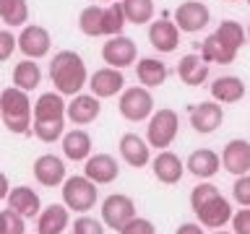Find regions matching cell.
<instances>
[{"label":"cell","mask_w":250,"mask_h":234,"mask_svg":"<svg viewBox=\"0 0 250 234\" xmlns=\"http://www.w3.org/2000/svg\"><path fill=\"white\" fill-rule=\"evenodd\" d=\"M211 97L219 104H234L245 97V83L237 76H219L214 83H211Z\"/></svg>","instance_id":"cell-26"},{"label":"cell","mask_w":250,"mask_h":234,"mask_svg":"<svg viewBox=\"0 0 250 234\" xmlns=\"http://www.w3.org/2000/svg\"><path fill=\"white\" fill-rule=\"evenodd\" d=\"M102 19H104V8L99 5H86L78 16V29L86 37H104L102 34Z\"/></svg>","instance_id":"cell-31"},{"label":"cell","mask_w":250,"mask_h":234,"mask_svg":"<svg viewBox=\"0 0 250 234\" xmlns=\"http://www.w3.org/2000/svg\"><path fill=\"white\" fill-rule=\"evenodd\" d=\"M245 31H248V39H250V23H248V29H245Z\"/></svg>","instance_id":"cell-45"},{"label":"cell","mask_w":250,"mask_h":234,"mask_svg":"<svg viewBox=\"0 0 250 234\" xmlns=\"http://www.w3.org/2000/svg\"><path fill=\"white\" fill-rule=\"evenodd\" d=\"M136 76L146 89H154V86H162L164 81H167L169 70L162 60H156V58H141L136 62Z\"/></svg>","instance_id":"cell-27"},{"label":"cell","mask_w":250,"mask_h":234,"mask_svg":"<svg viewBox=\"0 0 250 234\" xmlns=\"http://www.w3.org/2000/svg\"><path fill=\"white\" fill-rule=\"evenodd\" d=\"M97 200H99V190L86 175L65 177V182H62V203H65L68 211L89 214L97 206Z\"/></svg>","instance_id":"cell-3"},{"label":"cell","mask_w":250,"mask_h":234,"mask_svg":"<svg viewBox=\"0 0 250 234\" xmlns=\"http://www.w3.org/2000/svg\"><path fill=\"white\" fill-rule=\"evenodd\" d=\"M117 234H156V229H154V224L148 221V218H141V216H133L128 224L123 226Z\"/></svg>","instance_id":"cell-40"},{"label":"cell","mask_w":250,"mask_h":234,"mask_svg":"<svg viewBox=\"0 0 250 234\" xmlns=\"http://www.w3.org/2000/svg\"><path fill=\"white\" fill-rule=\"evenodd\" d=\"M8 193H11V182H8L5 172H0V200L8 198Z\"/></svg>","instance_id":"cell-44"},{"label":"cell","mask_w":250,"mask_h":234,"mask_svg":"<svg viewBox=\"0 0 250 234\" xmlns=\"http://www.w3.org/2000/svg\"><path fill=\"white\" fill-rule=\"evenodd\" d=\"M39 81H42V70H39V65L34 60L23 58L21 62H16V68H13V86L16 89L29 94L39 86Z\"/></svg>","instance_id":"cell-28"},{"label":"cell","mask_w":250,"mask_h":234,"mask_svg":"<svg viewBox=\"0 0 250 234\" xmlns=\"http://www.w3.org/2000/svg\"><path fill=\"white\" fill-rule=\"evenodd\" d=\"M120 8L128 23H148L154 19V0H120Z\"/></svg>","instance_id":"cell-30"},{"label":"cell","mask_w":250,"mask_h":234,"mask_svg":"<svg viewBox=\"0 0 250 234\" xmlns=\"http://www.w3.org/2000/svg\"><path fill=\"white\" fill-rule=\"evenodd\" d=\"M83 175L89 177L94 185H109L117 179V175H120V164H117V159L109 154H91L89 159H86Z\"/></svg>","instance_id":"cell-12"},{"label":"cell","mask_w":250,"mask_h":234,"mask_svg":"<svg viewBox=\"0 0 250 234\" xmlns=\"http://www.w3.org/2000/svg\"><path fill=\"white\" fill-rule=\"evenodd\" d=\"M151 169H154V177L159 179L162 185H177L180 179H183L185 164H183V159H180L175 151L164 148V151H159V154L154 156Z\"/></svg>","instance_id":"cell-18"},{"label":"cell","mask_w":250,"mask_h":234,"mask_svg":"<svg viewBox=\"0 0 250 234\" xmlns=\"http://www.w3.org/2000/svg\"><path fill=\"white\" fill-rule=\"evenodd\" d=\"M23 216H19L13 208L0 211V234H23Z\"/></svg>","instance_id":"cell-36"},{"label":"cell","mask_w":250,"mask_h":234,"mask_svg":"<svg viewBox=\"0 0 250 234\" xmlns=\"http://www.w3.org/2000/svg\"><path fill=\"white\" fill-rule=\"evenodd\" d=\"M70 234H104V224L99 221V218H94L89 214H81L73 221V229Z\"/></svg>","instance_id":"cell-37"},{"label":"cell","mask_w":250,"mask_h":234,"mask_svg":"<svg viewBox=\"0 0 250 234\" xmlns=\"http://www.w3.org/2000/svg\"><path fill=\"white\" fill-rule=\"evenodd\" d=\"M229 3H232V0H229Z\"/></svg>","instance_id":"cell-48"},{"label":"cell","mask_w":250,"mask_h":234,"mask_svg":"<svg viewBox=\"0 0 250 234\" xmlns=\"http://www.w3.org/2000/svg\"><path fill=\"white\" fill-rule=\"evenodd\" d=\"M219 169H222V156L211 148H198L188 156V172L198 179H211Z\"/></svg>","instance_id":"cell-22"},{"label":"cell","mask_w":250,"mask_h":234,"mask_svg":"<svg viewBox=\"0 0 250 234\" xmlns=\"http://www.w3.org/2000/svg\"><path fill=\"white\" fill-rule=\"evenodd\" d=\"M211 21V11L206 3L201 0H185L183 5H177L175 11V23L180 31H188V34H195V31L206 29Z\"/></svg>","instance_id":"cell-9"},{"label":"cell","mask_w":250,"mask_h":234,"mask_svg":"<svg viewBox=\"0 0 250 234\" xmlns=\"http://www.w3.org/2000/svg\"><path fill=\"white\" fill-rule=\"evenodd\" d=\"M0 19H3L8 26H23L29 19L26 0H0Z\"/></svg>","instance_id":"cell-32"},{"label":"cell","mask_w":250,"mask_h":234,"mask_svg":"<svg viewBox=\"0 0 250 234\" xmlns=\"http://www.w3.org/2000/svg\"><path fill=\"white\" fill-rule=\"evenodd\" d=\"M195 216H198V224L201 226H208V229H222L224 224L232 221V206H229V200L219 193L211 200L203 203V206L195 211Z\"/></svg>","instance_id":"cell-11"},{"label":"cell","mask_w":250,"mask_h":234,"mask_svg":"<svg viewBox=\"0 0 250 234\" xmlns=\"http://www.w3.org/2000/svg\"><path fill=\"white\" fill-rule=\"evenodd\" d=\"M19 50V44H16V37L11 34V31H0V62L11 60V55Z\"/></svg>","instance_id":"cell-41"},{"label":"cell","mask_w":250,"mask_h":234,"mask_svg":"<svg viewBox=\"0 0 250 234\" xmlns=\"http://www.w3.org/2000/svg\"><path fill=\"white\" fill-rule=\"evenodd\" d=\"M232 198L240 203L242 208H250V175H242L234 179L232 185Z\"/></svg>","instance_id":"cell-39"},{"label":"cell","mask_w":250,"mask_h":234,"mask_svg":"<svg viewBox=\"0 0 250 234\" xmlns=\"http://www.w3.org/2000/svg\"><path fill=\"white\" fill-rule=\"evenodd\" d=\"M234 55H237V52H234L232 47H227L216 34H208L206 39H203V44H201V58L206 60V62L229 65V62H234Z\"/></svg>","instance_id":"cell-29"},{"label":"cell","mask_w":250,"mask_h":234,"mask_svg":"<svg viewBox=\"0 0 250 234\" xmlns=\"http://www.w3.org/2000/svg\"><path fill=\"white\" fill-rule=\"evenodd\" d=\"M99 211H102V224H104L107 229L120 232L123 226L136 216V203H133V198H128V195H123V193H112L104 198Z\"/></svg>","instance_id":"cell-6"},{"label":"cell","mask_w":250,"mask_h":234,"mask_svg":"<svg viewBox=\"0 0 250 234\" xmlns=\"http://www.w3.org/2000/svg\"><path fill=\"white\" fill-rule=\"evenodd\" d=\"M117 112L128 122H144L146 117L154 115V97L148 94L146 86H128L120 91Z\"/></svg>","instance_id":"cell-5"},{"label":"cell","mask_w":250,"mask_h":234,"mask_svg":"<svg viewBox=\"0 0 250 234\" xmlns=\"http://www.w3.org/2000/svg\"><path fill=\"white\" fill-rule=\"evenodd\" d=\"M148 42H151V47L159 52H175L177 44H180L177 23L169 21L167 13H164L159 21H151V26H148Z\"/></svg>","instance_id":"cell-16"},{"label":"cell","mask_w":250,"mask_h":234,"mask_svg":"<svg viewBox=\"0 0 250 234\" xmlns=\"http://www.w3.org/2000/svg\"><path fill=\"white\" fill-rule=\"evenodd\" d=\"M50 81L55 86V91L62 94V97L81 94L83 83H89V73H86L83 58L73 50H60L50 60Z\"/></svg>","instance_id":"cell-1"},{"label":"cell","mask_w":250,"mask_h":234,"mask_svg":"<svg viewBox=\"0 0 250 234\" xmlns=\"http://www.w3.org/2000/svg\"><path fill=\"white\" fill-rule=\"evenodd\" d=\"M117 148H120V156L128 167L141 169L151 161V146H148L138 133H125L120 138V143H117Z\"/></svg>","instance_id":"cell-19"},{"label":"cell","mask_w":250,"mask_h":234,"mask_svg":"<svg viewBox=\"0 0 250 234\" xmlns=\"http://www.w3.org/2000/svg\"><path fill=\"white\" fill-rule=\"evenodd\" d=\"M232 234H250V208H240L232 214Z\"/></svg>","instance_id":"cell-42"},{"label":"cell","mask_w":250,"mask_h":234,"mask_svg":"<svg viewBox=\"0 0 250 234\" xmlns=\"http://www.w3.org/2000/svg\"><path fill=\"white\" fill-rule=\"evenodd\" d=\"M214 34L222 39V42L227 44V47H232L234 52L240 50L242 44H245V39H248V31L240 26L237 21H222L219 23V29L214 31Z\"/></svg>","instance_id":"cell-33"},{"label":"cell","mask_w":250,"mask_h":234,"mask_svg":"<svg viewBox=\"0 0 250 234\" xmlns=\"http://www.w3.org/2000/svg\"><path fill=\"white\" fill-rule=\"evenodd\" d=\"M222 167L234 177H242L250 172V143L245 138H234L222 151Z\"/></svg>","instance_id":"cell-13"},{"label":"cell","mask_w":250,"mask_h":234,"mask_svg":"<svg viewBox=\"0 0 250 234\" xmlns=\"http://www.w3.org/2000/svg\"><path fill=\"white\" fill-rule=\"evenodd\" d=\"M222 120H224V112L219 101H201V104H195L190 109V125L201 136H208V133L219 130Z\"/></svg>","instance_id":"cell-17"},{"label":"cell","mask_w":250,"mask_h":234,"mask_svg":"<svg viewBox=\"0 0 250 234\" xmlns=\"http://www.w3.org/2000/svg\"><path fill=\"white\" fill-rule=\"evenodd\" d=\"M16 44H19V50H21L23 58L37 60V58H44V55L50 52L52 37H50V31H47L44 26L26 23V26L21 29V34L16 37Z\"/></svg>","instance_id":"cell-8"},{"label":"cell","mask_w":250,"mask_h":234,"mask_svg":"<svg viewBox=\"0 0 250 234\" xmlns=\"http://www.w3.org/2000/svg\"><path fill=\"white\" fill-rule=\"evenodd\" d=\"M62 125L65 120H47V122H31V133L44 140V143H55L60 136H62Z\"/></svg>","instance_id":"cell-35"},{"label":"cell","mask_w":250,"mask_h":234,"mask_svg":"<svg viewBox=\"0 0 250 234\" xmlns=\"http://www.w3.org/2000/svg\"><path fill=\"white\" fill-rule=\"evenodd\" d=\"M214 195H219V187H216V185H211V182L195 185V187H193V193H190V208H193V211H198L203 203L211 200Z\"/></svg>","instance_id":"cell-38"},{"label":"cell","mask_w":250,"mask_h":234,"mask_svg":"<svg viewBox=\"0 0 250 234\" xmlns=\"http://www.w3.org/2000/svg\"><path fill=\"white\" fill-rule=\"evenodd\" d=\"M34 179L42 187H58L65 182V164L55 154H42L34 159Z\"/></svg>","instance_id":"cell-14"},{"label":"cell","mask_w":250,"mask_h":234,"mask_svg":"<svg viewBox=\"0 0 250 234\" xmlns=\"http://www.w3.org/2000/svg\"><path fill=\"white\" fill-rule=\"evenodd\" d=\"M177 76L185 86H201V83H206V78H208V62L195 52L185 55V58L177 62Z\"/></svg>","instance_id":"cell-25"},{"label":"cell","mask_w":250,"mask_h":234,"mask_svg":"<svg viewBox=\"0 0 250 234\" xmlns=\"http://www.w3.org/2000/svg\"><path fill=\"white\" fill-rule=\"evenodd\" d=\"M8 208H13L19 216L23 218H34L39 216V208H42V200H39L37 190H31L26 185H19V187H11L8 193Z\"/></svg>","instance_id":"cell-20"},{"label":"cell","mask_w":250,"mask_h":234,"mask_svg":"<svg viewBox=\"0 0 250 234\" xmlns=\"http://www.w3.org/2000/svg\"><path fill=\"white\" fill-rule=\"evenodd\" d=\"M102 60L107 62L109 68H128L138 60V47L130 37H109L104 44H102Z\"/></svg>","instance_id":"cell-7"},{"label":"cell","mask_w":250,"mask_h":234,"mask_svg":"<svg viewBox=\"0 0 250 234\" xmlns=\"http://www.w3.org/2000/svg\"><path fill=\"white\" fill-rule=\"evenodd\" d=\"M248 5H250V0H248Z\"/></svg>","instance_id":"cell-47"},{"label":"cell","mask_w":250,"mask_h":234,"mask_svg":"<svg viewBox=\"0 0 250 234\" xmlns=\"http://www.w3.org/2000/svg\"><path fill=\"white\" fill-rule=\"evenodd\" d=\"M31 122H47V120H65V101L62 94L47 91L37 99V104L31 107Z\"/></svg>","instance_id":"cell-21"},{"label":"cell","mask_w":250,"mask_h":234,"mask_svg":"<svg viewBox=\"0 0 250 234\" xmlns=\"http://www.w3.org/2000/svg\"><path fill=\"white\" fill-rule=\"evenodd\" d=\"M89 89L97 99H109V97H117L123 89H125V76L120 68H99L94 70L91 78H89Z\"/></svg>","instance_id":"cell-10"},{"label":"cell","mask_w":250,"mask_h":234,"mask_svg":"<svg viewBox=\"0 0 250 234\" xmlns=\"http://www.w3.org/2000/svg\"><path fill=\"white\" fill-rule=\"evenodd\" d=\"M177 130H180V117L175 109L164 107V109H156V112L148 117V128H146V143L151 148H159L164 151L167 146H172V140L177 138Z\"/></svg>","instance_id":"cell-4"},{"label":"cell","mask_w":250,"mask_h":234,"mask_svg":"<svg viewBox=\"0 0 250 234\" xmlns=\"http://www.w3.org/2000/svg\"><path fill=\"white\" fill-rule=\"evenodd\" d=\"M125 29V13L120 8V0H115L109 8H104V19H102V34L104 37H117Z\"/></svg>","instance_id":"cell-34"},{"label":"cell","mask_w":250,"mask_h":234,"mask_svg":"<svg viewBox=\"0 0 250 234\" xmlns=\"http://www.w3.org/2000/svg\"><path fill=\"white\" fill-rule=\"evenodd\" d=\"M99 112H102V104L94 94H76L65 104V117L73 125H89L99 117Z\"/></svg>","instance_id":"cell-15"},{"label":"cell","mask_w":250,"mask_h":234,"mask_svg":"<svg viewBox=\"0 0 250 234\" xmlns=\"http://www.w3.org/2000/svg\"><path fill=\"white\" fill-rule=\"evenodd\" d=\"M214 234H232V232H214Z\"/></svg>","instance_id":"cell-46"},{"label":"cell","mask_w":250,"mask_h":234,"mask_svg":"<svg viewBox=\"0 0 250 234\" xmlns=\"http://www.w3.org/2000/svg\"><path fill=\"white\" fill-rule=\"evenodd\" d=\"M31 101L29 94L16 89V86H8V89L0 91V117H3V125L16 136H26L31 133Z\"/></svg>","instance_id":"cell-2"},{"label":"cell","mask_w":250,"mask_h":234,"mask_svg":"<svg viewBox=\"0 0 250 234\" xmlns=\"http://www.w3.org/2000/svg\"><path fill=\"white\" fill-rule=\"evenodd\" d=\"M68 229L65 203H52L37 216V234H62Z\"/></svg>","instance_id":"cell-23"},{"label":"cell","mask_w":250,"mask_h":234,"mask_svg":"<svg viewBox=\"0 0 250 234\" xmlns=\"http://www.w3.org/2000/svg\"><path fill=\"white\" fill-rule=\"evenodd\" d=\"M62 156L68 161H86L91 156V136L81 128L68 130L62 136Z\"/></svg>","instance_id":"cell-24"},{"label":"cell","mask_w":250,"mask_h":234,"mask_svg":"<svg viewBox=\"0 0 250 234\" xmlns=\"http://www.w3.org/2000/svg\"><path fill=\"white\" fill-rule=\"evenodd\" d=\"M175 234H206V232H203V226H201V224L188 221V224H180Z\"/></svg>","instance_id":"cell-43"}]
</instances>
